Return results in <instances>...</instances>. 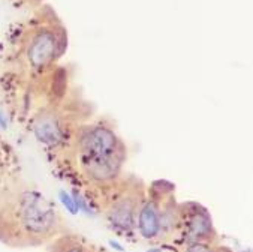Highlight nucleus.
<instances>
[{"label": "nucleus", "instance_id": "1", "mask_svg": "<svg viewBox=\"0 0 253 252\" xmlns=\"http://www.w3.org/2000/svg\"><path fill=\"white\" fill-rule=\"evenodd\" d=\"M66 233L57 207L29 183H0V243L35 248Z\"/></svg>", "mask_w": 253, "mask_h": 252}, {"label": "nucleus", "instance_id": "12", "mask_svg": "<svg viewBox=\"0 0 253 252\" xmlns=\"http://www.w3.org/2000/svg\"><path fill=\"white\" fill-rule=\"evenodd\" d=\"M9 125H11V122H9L8 113L3 111V110H0V129H2V131H8L9 129Z\"/></svg>", "mask_w": 253, "mask_h": 252}, {"label": "nucleus", "instance_id": "6", "mask_svg": "<svg viewBox=\"0 0 253 252\" xmlns=\"http://www.w3.org/2000/svg\"><path fill=\"white\" fill-rule=\"evenodd\" d=\"M127 153L126 147L111 155L80 158V168L84 177L96 186H110L119 182Z\"/></svg>", "mask_w": 253, "mask_h": 252}, {"label": "nucleus", "instance_id": "8", "mask_svg": "<svg viewBox=\"0 0 253 252\" xmlns=\"http://www.w3.org/2000/svg\"><path fill=\"white\" fill-rule=\"evenodd\" d=\"M32 132L38 143L45 147H59L69 135L65 114L57 108H42L32 120Z\"/></svg>", "mask_w": 253, "mask_h": 252}, {"label": "nucleus", "instance_id": "10", "mask_svg": "<svg viewBox=\"0 0 253 252\" xmlns=\"http://www.w3.org/2000/svg\"><path fill=\"white\" fill-rule=\"evenodd\" d=\"M183 252H231V251L213 242H190L184 245Z\"/></svg>", "mask_w": 253, "mask_h": 252}, {"label": "nucleus", "instance_id": "7", "mask_svg": "<svg viewBox=\"0 0 253 252\" xmlns=\"http://www.w3.org/2000/svg\"><path fill=\"white\" fill-rule=\"evenodd\" d=\"M159 188H153L148 197L144 198L136 216V230L139 236L145 240H161V215L164 198L174 192V186L169 185L168 189L159 182Z\"/></svg>", "mask_w": 253, "mask_h": 252}, {"label": "nucleus", "instance_id": "9", "mask_svg": "<svg viewBox=\"0 0 253 252\" xmlns=\"http://www.w3.org/2000/svg\"><path fill=\"white\" fill-rule=\"evenodd\" d=\"M46 252H94V249L81 236L62 233L48 242Z\"/></svg>", "mask_w": 253, "mask_h": 252}, {"label": "nucleus", "instance_id": "2", "mask_svg": "<svg viewBox=\"0 0 253 252\" xmlns=\"http://www.w3.org/2000/svg\"><path fill=\"white\" fill-rule=\"evenodd\" d=\"M144 198V186L136 179L116 189L105 206V218L111 228L120 234L132 233L136 227L138 210Z\"/></svg>", "mask_w": 253, "mask_h": 252}, {"label": "nucleus", "instance_id": "13", "mask_svg": "<svg viewBox=\"0 0 253 252\" xmlns=\"http://www.w3.org/2000/svg\"><path fill=\"white\" fill-rule=\"evenodd\" d=\"M0 180H2V174H0ZM0 183H2V182H0Z\"/></svg>", "mask_w": 253, "mask_h": 252}, {"label": "nucleus", "instance_id": "11", "mask_svg": "<svg viewBox=\"0 0 253 252\" xmlns=\"http://www.w3.org/2000/svg\"><path fill=\"white\" fill-rule=\"evenodd\" d=\"M59 198H60L62 204L66 207V210H68L69 213H72V215L78 213V209H77V206H75V203H74V198H72L71 194H68L66 191H60V192H59Z\"/></svg>", "mask_w": 253, "mask_h": 252}, {"label": "nucleus", "instance_id": "3", "mask_svg": "<svg viewBox=\"0 0 253 252\" xmlns=\"http://www.w3.org/2000/svg\"><path fill=\"white\" fill-rule=\"evenodd\" d=\"M68 38L63 29L42 26L35 29L26 42V59L32 69L43 71L51 66L65 51Z\"/></svg>", "mask_w": 253, "mask_h": 252}, {"label": "nucleus", "instance_id": "4", "mask_svg": "<svg viewBox=\"0 0 253 252\" xmlns=\"http://www.w3.org/2000/svg\"><path fill=\"white\" fill-rule=\"evenodd\" d=\"M75 147L80 158H93L116 153L126 146L113 125L99 120L94 123L81 125L77 129Z\"/></svg>", "mask_w": 253, "mask_h": 252}, {"label": "nucleus", "instance_id": "5", "mask_svg": "<svg viewBox=\"0 0 253 252\" xmlns=\"http://www.w3.org/2000/svg\"><path fill=\"white\" fill-rule=\"evenodd\" d=\"M180 222L178 234H181L186 243L190 242H216V230L211 215L199 203H181L178 204Z\"/></svg>", "mask_w": 253, "mask_h": 252}]
</instances>
